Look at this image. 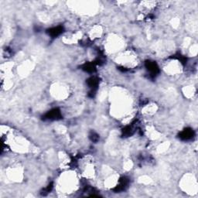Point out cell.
Segmentation results:
<instances>
[{"label":"cell","mask_w":198,"mask_h":198,"mask_svg":"<svg viewBox=\"0 0 198 198\" xmlns=\"http://www.w3.org/2000/svg\"><path fill=\"white\" fill-rule=\"evenodd\" d=\"M193 136H194V131L191 129H186L180 134V138L183 140H189L192 139Z\"/></svg>","instance_id":"obj_1"},{"label":"cell","mask_w":198,"mask_h":198,"mask_svg":"<svg viewBox=\"0 0 198 198\" xmlns=\"http://www.w3.org/2000/svg\"><path fill=\"white\" fill-rule=\"evenodd\" d=\"M59 117H61V112L58 109L52 110L46 114V118L48 119H58Z\"/></svg>","instance_id":"obj_2"},{"label":"cell","mask_w":198,"mask_h":198,"mask_svg":"<svg viewBox=\"0 0 198 198\" xmlns=\"http://www.w3.org/2000/svg\"><path fill=\"white\" fill-rule=\"evenodd\" d=\"M146 67L148 69L149 71L152 73V74H155L159 71L158 70V67L156 64L154 63V62H151V61H148L146 63Z\"/></svg>","instance_id":"obj_3"},{"label":"cell","mask_w":198,"mask_h":198,"mask_svg":"<svg viewBox=\"0 0 198 198\" xmlns=\"http://www.w3.org/2000/svg\"><path fill=\"white\" fill-rule=\"evenodd\" d=\"M62 32H63V28L61 27V26H58V27H54L50 29L49 30V34L53 37H55L60 35Z\"/></svg>","instance_id":"obj_4"}]
</instances>
